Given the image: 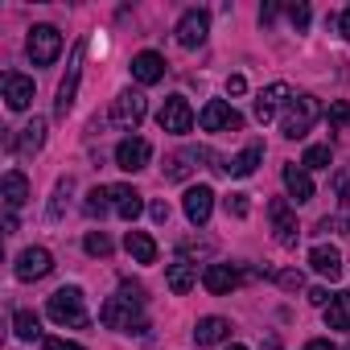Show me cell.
I'll return each mask as SVG.
<instances>
[{"label":"cell","instance_id":"60d3db41","mask_svg":"<svg viewBox=\"0 0 350 350\" xmlns=\"http://www.w3.org/2000/svg\"><path fill=\"white\" fill-rule=\"evenodd\" d=\"M46 350H83L79 342H66V338H46Z\"/></svg>","mask_w":350,"mask_h":350},{"label":"cell","instance_id":"9a60e30c","mask_svg":"<svg viewBox=\"0 0 350 350\" xmlns=\"http://www.w3.org/2000/svg\"><path fill=\"white\" fill-rule=\"evenodd\" d=\"M0 83H5V103H9V111H25V107L33 103V79H25V75L9 70Z\"/></svg>","mask_w":350,"mask_h":350},{"label":"cell","instance_id":"7402d4cb","mask_svg":"<svg viewBox=\"0 0 350 350\" xmlns=\"http://www.w3.org/2000/svg\"><path fill=\"white\" fill-rule=\"evenodd\" d=\"M161 75H165V58H161V54L144 50V54H136V58H132V79H136V83H144V87H148V83H157Z\"/></svg>","mask_w":350,"mask_h":350},{"label":"cell","instance_id":"7c38bea8","mask_svg":"<svg viewBox=\"0 0 350 350\" xmlns=\"http://www.w3.org/2000/svg\"><path fill=\"white\" fill-rule=\"evenodd\" d=\"M182 211L194 227H206L211 223V211H215V190L211 186H190L186 198H182Z\"/></svg>","mask_w":350,"mask_h":350},{"label":"cell","instance_id":"ab89813d","mask_svg":"<svg viewBox=\"0 0 350 350\" xmlns=\"http://www.w3.org/2000/svg\"><path fill=\"white\" fill-rule=\"evenodd\" d=\"M148 215H152V223H169V202H152Z\"/></svg>","mask_w":350,"mask_h":350},{"label":"cell","instance_id":"3957f363","mask_svg":"<svg viewBox=\"0 0 350 350\" xmlns=\"http://www.w3.org/2000/svg\"><path fill=\"white\" fill-rule=\"evenodd\" d=\"M317 120H321V99H317V95H297V99H288V107H284L280 132H284L288 140H301Z\"/></svg>","mask_w":350,"mask_h":350},{"label":"cell","instance_id":"44dd1931","mask_svg":"<svg viewBox=\"0 0 350 350\" xmlns=\"http://www.w3.org/2000/svg\"><path fill=\"white\" fill-rule=\"evenodd\" d=\"M165 284L178 293V297H186L194 284H198V272H194V264L190 260H178V264H169L165 268Z\"/></svg>","mask_w":350,"mask_h":350},{"label":"cell","instance_id":"2e32d148","mask_svg":"<svg viewBox=\"0 0 350 350\" xmlns=\"http://www.w3.org/2000/svg\"><path fill=\"white\" fill-rule=\"evenodd\" d=\"M111 190V211L124 219V223H136L144 215V198L132 190V186H107Z\"/></svg>","mask_w":350,"mask_h":350},{"label":"cell","instance_id":"e0dca14e","mask_svg":"<svg viewBox=\"0 0 350 350\" xmlns=\"http://www.w3.org/2000/svg\"><path fill=\"white\" fill-rule=\"evenodd\" d=\"M280 103H288V83H272V87H264V91L256 95V120H260V124L276 120Z\"/></svg>","mask_w":350,"mask_h":350},{"label":"cell","instance_id":"4316f807","mask_svg":"<svg viewBox=\"0 0 350 350\" xmlns=\"http://www.w3.org/2000/svg\"><path fill=\"white\" fill-rule=\"evenodd\" d=\"M325 325L329 329H350V288L334 293V301L325 305Z\"/></svg>","mask_w":350,"mask_h":350},{"label":"cell","instance_id":"f6af8a7d","mask_svg":"<svg viewBox=\"0 0 350 350\" xmlns=\"http://www.w3.org/2000/svg\"><path fill=\"white\" fill-rule=\"evenodd\" d=\"M264 350H280V342L276 338H264Z\"/></svg>","mask_w":350,"mask_h":350},{"label":"cell","instance_id":"74e56055","mask_svg":"<svg viewBox=\"0 0 350 350\" xmlns=\"http://www.w3.org/2000/svg\"><path fill=\"white\" fill-rule=\"evenodd\" d=\"M334 297H329V288H309V305H317V309H325Z\"/></svg>","mask_w":350,"mask_h":350},{"label":"cell","instance_id":"7a4b0ae2","mask_svg":"<svg viewBox=\"0 0 350 350\" xmlns=\"http://www.w3.org/2000/svg\"><path fill=\"white\" fill-rule=\"evenodd\" d=\"M46 313H50V321H58V325H70V329H87V325H91V317H87V305H83V288H75V284L58 288V293L50 297Z\"/></svg>","mask_w":350,"mask_h":350},{"label":"cell","instance_id":"d6a6232c","mask_svg":"<svg viewBox=\"0 0 350 350\" xmlns=\"http://www.w3.org/2000/svg\"><path fill=\"white\" fill-rule=\"evenodd\" d=\"M317 231H338V235H350V206H346L338 219H321V223H317Z\"/></svg>","mask_w":350,"mask_h":350},{"label":"cell","instance_id":"1f68e13d","mask_svg":"<svg viewBox=\"0 0 350 350\" xmlns=\"http://www.w3.org/2000/svg\"><path fill=\"white\" fill-rule=\"evenodd\" d=\"M83 247H87V256H111V239H107V231H87Z\"/></svg>","mask_w":350,"mask_h":350},{"label":"cell","instance_id":"f1b7e54d","mask_svg":"<svg viewBox=\"0 0 350 350\" xmlns=\"http://www.w3.org/2000/svg\"><path fill=\"white\" fill-rule=\"evenodd\" d=\"M190 161H198V152H173L169 161H165V182H186L190 178Z\"/></svg>","mask_w":350,"mask_h":350},{"label":"cell","instance_id":"277c9868","mask_svg":"<svg viewBox=\"0 0 350 350\" xmlns=\"http://www.w3.org/2000/svg\"><path fill=\"white\" fill-rule=\"evenodd\" d=\"M25 50H29V62H33V66H50V62L62 54V33H58L54 25H33Z\"/></svg>","mask_w":350,"mask_h":350},{"label":"cell","instance_id":"d4e9b609","mask_svg":"<svg viewBox=\"0 0 350 350\" xmlns=\"http://www.w3.org/2000/svg\"><path fill=\"white\" fill-rule=\"evenodd\" d=\"M25 202H29V182H25V173H21V169L5 173V206H9V215H13L17 206H25Z\"/></svg>","mask_w":350,"mask_h":350},{"label":"cell","instance_id":"8d00e7d4","mask_svg":"<svg viewBox=\"0 0 350 350\" xmlns=\"http://www.w3.org/2000/svg\"><path fill=\"white\" fill-rule=\"evenodd\" d=\"M288 21L297 25V33L309 29V5H293V9H288Z\"/></svg>","mask_w":350,"mask_h":350},{"label":"cell","instance_id":"4dcf8cb0","mask_svg":"<svg viewBox=\"0 0 350 350\" xmlns=\"http://www.w3.org/2000/svg\"><path fill=\"white\" fill-rule=\"evenodd\" d=\"M305 169H329V144H309L305 157H301Z\"/></svg>","mask_w":350,"mask_h":350},{"label":"cell","instance_id":"603a6c76","mask_svg":"<svg viewBox=\"0 0 350 350\" xmlns=\"http://www.w3.org/2000/svg\"><path fill=\"white\" fill-rule=\"evenodd\" d=\"M124 247H128V256H132L136 264H157V243H152V235L128 231V235H124Z\"/></svg>","mask_w":350,"mask_h":350},{"label":"cell","instance_id":"836d02e7","mask_svg":"<svg viewBox=\"0 0 350 350\" xmlns=\"http://www.w3.org/2000/svg\"><path fill=\"white\" fill-rule=\"evenodd\" d=\"M276 284L288 288V293H297V288H305V276H301L297 268H288V272H276Z\"/></svg>","mask_w":350,"mask_h":350},{"label":"cell","instance_id":"ac0fdd59","mask_svg":"<svg viewBox=\"0 0 350 350\" xmlns=\"http://www.w3.org/2000/svg\"><path fill=\"white\" fill-rule=\"evenodd\" d=\"M309 268H313L317 276H325V280H338V276H342V252L329 247V243H317V247L309 252Z\"/></svg>","mask_w":350,"mask_h":350},{"label":"cell","instance_id":"9c48e42d","mask_svg":"<svg viewBox=\"0 0 350 350\" xmlns=\"http://www.w3.org/2000/svg\"><path fill=\"white\" fill-rule=\"evenodd\" d=\"M198 124H202V132H239V128H243V116H239L235 107H227L223 99H211V103L202 107Z\"/></svg>","mask_w":350,"mask_h":350},{"label":"cell","instance_id":"bcb514c9","mask_svg":"<svg viewBox=\"0 0 350 350\" xmlns=\"http://www.w3.org/2000/svg\"><path fill=\"white\" fill-rule=\"evenodd\" d=\"M227 350H247V346H227Z\"/></svg>","mask_w":350,"mask_h":350},{"label":"cell","instance_id":"ee69618b","mask_svg":"<svg viewBox=\"0 0 350 350\" xmlns=\"http://www.w3.org/2000/svg\"><path fill=\"white\" fill-rule=\"evenodd\" d=\"M338 33H342V38H346V42H350V9H346V13H342V17H338Z\"/></svg>","mask_w":350,"mask_h":350},{"label":"cell","instance_id":"d6986e66","mask_svg":"<svg viewBox=\"0 0 350 350\" xmlns=\"http://www.w3.org/2000/svg\"><path fill=\"white\" fill-rule=\"evenodd\" d=\"M202 284H206V293L227 297V293H235V288H239V272H235L231 264H211V268L202 272Z\"/></svg>","mask_w":350,"mask_h":350},{"label":"cell","instance_id":"ba28073f","mask_svg":"<svg viewBox=\"0 0 350 350\" xmlns=\"http://www.w3.org/2000/svg\"><path fill=\"white\" fill-rule=\"evenodd\" d=\"M173 33H178V42H182L186 50H198V46L206 42V33H211V13H206V9H186Z\"/></svg>","mask_w":350,"mask_h":350},{"label":"cell","instance_id":"6da1fadb","mask_svg":"<svg viewBox=\"0 0 350 350\" xmlns=\"http://www.w3.org/2000/svg\"><path fill=\"white\" fill-rule=\"evenodd\" d=\"M140 309H144V288L132 284V280H120V288H116V297H107L99 321H103L107 329H132V334H140V329H144Z\"/></svg>","mask_w":350,"mask_h":350},{"label":"cell","instance_id":"52a82bcc","mask_svg":"<svg viewBox=\"0 0 350 350\" xmlns=\"http://www.w3.org/2000/svg\"><path fill=\"white\" fill-rule=\"evenodd\" d=\"M268 219H272V235H276V243H280V247H297L301 227H297V211H293L284 198H276V202L268 206Z\"/></svg>","mask_w":350,"mask_h":350},{"label":"cell","instance_id":"30bf717a","mask_svg":"<svg viewBox=\"0 0 350 350\" xmlns=\"http://www.w3.org/2000/svg\"><path fill=\"white\" fill-rule=\"evenodd\" d=\"M83 42L75 46V54H70V66H66V79L58 83V99H54V111L58 116H66L70 107H75V91H79V75H83Z\"/></svg>","mask_w":350,"mask_h":350},{"label":"cell","instance_id":"cb8c5ba5","mask_svg":"<svg viewBox=\"0 0 350 350\" xmlns=\"http://www.w3.org/2000/svg\"><path fill=\"white\" fill-rule=\"evenodd\" d=\"M231 334V321L227 317H202L198 325H194V342L198 346H215V342H223Z\"/></svg>","mask_w":350,"mask_h":350},{"label":"cell","instance_id":"f35d334b","mask_svg":"<svg viewBox=\"0 0 350 350\" xmlns=\"http://www.w3.org/2000/svg\"><path fill=\"white\" fill-rule=\"evenodd\" d=\"M243 91H247V79L243 75H231L227 79V95H243Z\"/></svg>","mask_w":350,"mask_h":350},{"label":"cell","instance_id":"8992f818","mask_svg":"<svg viewBox=\"0 0 350 350\" xmlns=\"http://www.w3.org/2000/svg\"><path fill=\"white\" fill-rule=\"evenodd\" d=\"M157 120H161V132H173V136H186V132L194 128V107H190V99H186V95H169Z\"/></svg>","mask_w":350,"mask_h":350},{"label":"cell","instance_id":"8fae6325","mask_svg":"<svg viewBox=\"0 0 350 350\" xmlns=\"http://www.w3.org/2000/svg\"><path fill=\"white\" fill-rule=\"evenodd\" d=\"M148 157H152V144L140 140V136H128V140L116 144V165H120L124 173H140V169L148 165Z\"/></svg>","mask_w":350,"mask_h":350},{"label":"cell","instance_id":"83f0119b","mask_svg":"<svg viewBox=\"0 0 350 350\" xmlns=\"http://www.w3.org/2000/svg\"><path fill=\"white\" fill-rule=\"evenodd\" d=\"M13 334H17L21 342H38V338H42V321H38V313L17 309V313H13Z\"/></svg>","mask_w":350,"mask_h":350},{"label":"cell","instance_id":"5b68a950","mask_svg":"<svg viewBox=\"0 0 350 350\" xmlns=\"http://www.w3.org/2000/svg\"><path fill=\"white\" fill-rule=\"evenodd\" d=\"M144 116H148V103H144L140 91H120V95L111 99V124H116V128L136 132Z\"/></svg>","mask_w":350,"mask_h":350},{"label":"cell","instance_id":"d590c367","mask_svg":"<svg viewBox=\"0 0 350 350\" xmlns=\"http://www.w3.org/2000/svg\"><path fill=\"white\" fill-rule=\"evenodd\" d=\"M247 211H252L247 194H231V198H227V215H235V219H247Z\"/></svg>","mask_w":350,"mask_h":350},{"label":"cell","instance_id":"7bdbcfd3","mask_svg":"<svg viewBox=\"0 0 350 350\" xmlns=\"http://www.w3.org/2000/svg\"><path fill=\"white\" fill-rule=\"evenodd\" d=\"M305 350H338L329 338H313V342H305Z\"/></svg>","mask_w":350,"mask_h":350},{"label":"cell","instance_id":"ffe728a7","mask_svg":"<svg viewBox=\"0 0 350 350\" xmlns=\"http://www.w3.org/2000/svg\"><path fill=\"white\" fill-rule=\"evenodd\" d=\"M260 161H264V144H260V140H252L239 157H231V161H227V173H231V178H252V173L260 169Z\"/></svg>","mask_w":350,"mask_h":350},{"label":"cell","instance_id":"e575fe53","mask_svg":"<svg viewBox=\"0 0 350 350\" xmlns=\"http://www.w3.org/2000/svg\"><path fill=\"white\" fill-rule=\"evenodd\" d=\"M329 124H334V128L350 124V99H338V103H329Z\"/></svg>","mask_w":350,"mask_h":350},{"label":"cell","instance_id":"f546056e","mask_svg":"<svg viewBox=\"0 0 350 350\" xmlns=\"http://www.w3.org/2000/svg\"><path fill=\"white\" fill-rule=\"evenodd\" d=\"M83 211H87L91 219H103V215L111 211V190H107V186H95V190L87 194V202H83Z\"/></svg>","mask_w":350,"mask_h":350},{"label":"cell","instance_id":"5bb4252c","mask_svg":"<svg viewBox=\"0 0 350 350\" xmlns=\"http://www.w3.org/2000/svg\"><path fill=\"white\" fill-rule=\"evenodd\" d=\"M284 190H288V198H293V206H305L309 198H313V178H309V169L305 165H284Z\"/></svg>","mask_w":350,"mask_h":350},{"label":"cell","instance_id":"4fadbf2b","mask_svg":"<svg viewBox=\"0 0 350 350\" xmlns=\"http://www.w3.org/2000/svg\"><path fill=\"white\" fill-rule=\"evenodd\" d=\"M50 268H54V256L46 252V247H25L21 256H17V280H42V276H50Z\"/></svg>","mask_w":350,"mask_h":350},{"label":"cell","instance_id":"b9f144b4","mask_svg":"<svg viewBox=\"0 0 350 350\" xmlns=\"http://www.w3.org/2000/svg\"><path fill=\"white\" fill-rule=\"evenodd\" d=\"M334 186H338V194H342V202L350 206V173H338V182H334Z\"/></svg>","mask_w":350,"mask_h":350},{"label":"cell","instance_id":"484cf974","mask_svg":"<svg viewBox=\"0 0 350 350\" xmlns=\"http://www.w3.org/2000/svg\"><path fill=\"white\" fill-rule=\"evenodd\" d=\"M42 144H46V120H42V116H33V120L21 128V140H17V148H21V157H33Z\"/></svg>","mask_w":350,"mask_h":350}]
</instances>
